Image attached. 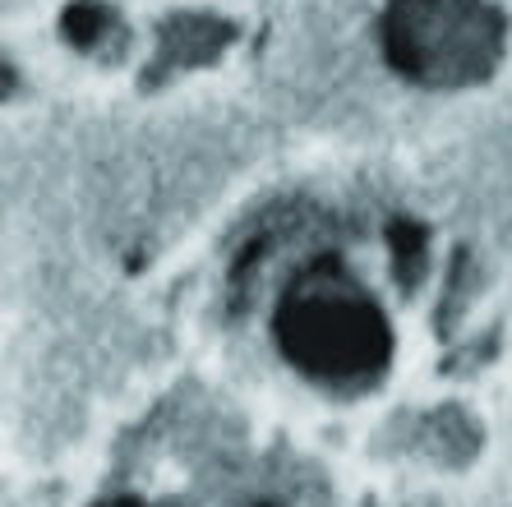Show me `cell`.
I'll list each match as a JSON object with an SVG mask.
<instances>
[{
    "label": "cell",
    "mask_w": 512,
    "mask_h": 507,
    "mask_svg": "<svg viewBox=\"0 0 512 507\" xmlns=\"http://www.w3.org/2000/svg\"><path fill=\"white\" fill-rule=\"evenodd\" d=\"M277 342L291 365L328 383L374 378L393 351L379 305L333 259L310 263L286 291L277 309Z\"/></svg>",
    "instance_id": "6da1fadb"
},
{
    "label": "cell",
    "mask_w": 512,
    "mask_h": 507,
    "mask_svg": "<svg viewBox=\"0 0 512 507\" xmlns=\"http://www.w3.org/2000/svg\"><path fill=\"white\" fill-rule=\"evenodd\" d=\"M388 240H393V254H397V277H402V286L411 291L420 263H425V231L411 222H397L393 231H388Z\"/></svg>",
    "instance_id": "277c9868"
},
{
    "label": "cell",
    "mask_w": 512,
    "mask_h": 507,
    "mask_svg": "<svg viewBox=\"0 0 512 507\" xmlns=\"http://www.w3.org/2000/svg\"><path fill=\"white\" fill-rule=\"evenodd\" d=\"M503 19L489 0H388L383 56L429 88H462L499 65Z\"/></svg>",
    "instance_id": "7a4b0ae2"
},
{
    "label": "cell",
    "mask_w": 512,
    "mask_h": 507,
    "mask_svg": "<svg viewBox=\"0 0 512 507\" xmlns=\"http://www.w3.org/2000/svg\"><path fill=\"white\" fill-rule=\"evenodd\" d=\"M227 37H231L227 24L190 14V19H176L171 28H162V60H171V65H194V60L213 56Z\"/></svg>",
    "instance_id": "3957f363"
},
{
    "label": "cell",
    "mask_w": 512,
    "mask_h": 507,
    "mask_svg": "<svg viewBox=\"0 0 512 507\" xmlns=\"http://www.w3.org/2000/svg\"><path fill=\"white\" fill-rule=\"evenodd\" d=\"M102 28H107V10H102V5H74V10L65 14V33H70L79 47H93L97 37H102Z\"/></svg>",
    "instance_id": "5b68a950"
}]
</instances>
